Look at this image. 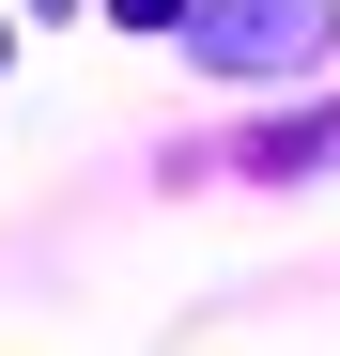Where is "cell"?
Instances as JSON below:
<instances>
[{"instance_id":"6da1fadb","label":"cell","mask_w":340,"mask_h":356,"mask_svg":"<svg viewBox=\"0 0 340 356\" xmlns=\"http://www.w3.org/2000/svg\"><path fill=\"white\" fill-rule=\"evenodd\" d=\"M325 47H340V0H186L201 78H278V63H325Z\"/></svg>"},{"instance_id":"7a4b0ae2","label":"cell","mask_w":340,"mask_h":356,"mask_svg":"<svg viewBox=\"0 0 340 356\" xmlns=\"http://www.w3.org/2000/svg\"><path fill=\"white\" fill-rule=\"evenodd\" d=\"M309 155H340V108H294V124L232 140V170H309Z\"/></svg>"},{"instance_id":"3957f363","label":"cell","mask_w":340,"mask_h":356,"mask_svg":"<svg viewBox=\"0 0 340 356\" xmlns=\"http://www.w3.org/2000/svg\"><path fill=\"white\" fill-rule=\"evenodd\" d=\"M108 16H124V31H186V0H108Z\"/></svg>"}]
</instances>
